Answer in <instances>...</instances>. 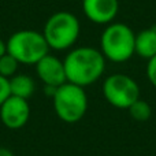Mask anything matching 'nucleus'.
<instances>
[{
	"mask_svg": "<svg viewBox=\"0 0 156 156\" xmlns=\"http://www.w3.org/2000/svg\"><path fill=\"white\" fill-rule=\"evenodd\" d=\"M18 66H19L18 60L5 52L3 56H0V76L10 80L11 77H14L16 74Z\"/></svg>",
	"mask_w": 156,
	"mask_h": 156,
	"instance_id": "nucleus-13",
	"label": "nucleus"
},
{
	"mask_svg": "<svg viewBox=\"0 0 156 156\" xmlns=\"http://www.w3.org/2000/svg\"><path fill=\"white\" fill-rule=\"evenodd\" d=\"M11 96L10 92V80L3 76H0V107L2 104Z\"/></svg>",
	"mask_w": 156,
	"mask_h": 156,
	"instance_id": "nucleus-14",
	"label": "nucleus"
},
{
	"mask_svg": "<svg viewBox=\"0 0 156 156\" xmlns=\"http://www.w3.org/2000/svg\"><path fill=\"white\" fill-rule=\"evenodd\" d=\"M119 10L118 0H82L85 16L97 25H108L115 19Z\"/></svg>",
	"mask_w": 156,
	"mask_h": 156,
	"instance_id": "nucleus-9",
	"label": "nucleus"
},
{
	"mask_svg": "<svg viewBox=\"0 0 156 156\" xmlns=\"http://www.w3.org/2000/svg\"><path fill=\"white\" fill-rule=\"evenodd\" d=\"M36 89V83L33 78L27 74H15L10 78V92L11 96H16L21 99H29Z\"/></svg>",
	"mask_w": 156,
	"mask_h": 156,
	"instance_id": "nucleus-11",
	"label": "nucleus"
},
{
	"mask_svg": "<svg viewBox=\"0 0 156 156\" xmlns=\"http://www.w3.org/2000/svg\"><path fill=\"white\" fill-rule=\"evenodd\" d=\"M136 54L147 60L156 55V27H148L136 33Z\"/></svg>",
	"mask_w": 156,
	"mask_h": 156,
	"instance_id": "nucleus-10",
	"label": "nucleus"
},
{
	"mask_svg": "<svg viewBox=\"0 0 156 156\" xmlns=\"http://www.w3.org/2000/svg\"><path fill=\"white\" fill-rule=\"evenodd\" d=\"M30 116V105L26 99L10 96L0 107V119L11 130L23 127Z\"/></svg>",
	"mask_w": 156,
	"mask_h": 156,
	"instance_id": "nucleus-7",
	"label": "nucleus"
},
{
	"mask_svg": "<svg viewBox=\"0 0 156 156\" xmlns=\"http://www.w3.org/2000/svg\"><path fill=\"white\" fill-rule=\"evenodd\" d=\"M100 51L111 62H126L136 54V33L129 25L111 22L100 38Z\"/></svg>",
	"mask_w": 156,
	"mask_h": 156,
	"instance_id": "nucleus-2",
	"label": "nucleus"
},
{
	"mask_svg": "<svg viewBox=\"0 0 156 156\" xmlns=\"http://www.w3.org/2000/svg\"><path fill=\"white\" fill-rule=\"evenodd\" d=\"M80 32V21L73 12L58 11L47 19L43 34L51 49L65 51L76 44Z\"/></svg>",
	"mask_w": 156,
	"mask_h": 156,
	"instance_id": "nucleus-3",
	"label": "nucleus"
},
{
	"mask_svg": "<svg viewBox=\"0 0 156 156\" xmlns=\"http://www.w3.org/2000/svg\"><path fill=\"white\" fill-rule=\"evenodd\" d=\"M5 52H7V44H5V41L3 40L2 37H0V56H3Z\"/></svg>",
	"mask_w": 156,
	"mask_h": 156,
	"instance_id": "nucleus-16",
	"label": "nucleus"
},
{
	"mask_svg": "<svg viewBox=\"0 0 156 156\" xmlns=\"http://www.w3.org/2000/svg\"><path fill=\"white\" fill-rule=\"evenodd\" d=\"M147 77H148L149 82L156 88V55L148 60V65H147Z\"/></svg>",
	"mask_w": 156,
	"mask_h": 156,
	"instance_id": "nucleus-15",
	"label": "nucleus"
},
{
	"mask_svg": "<svg viewBox=\"0 0 156 156\" xmlns=\"http://www.w3.org/2000/svg\"><path fill=\"white\" fill-rule=\"evenodd\" d=\"M52 103L59 119L67 123L81 121L88 110V96L85 89L71 82H65L56 89Z\"/></svg>",
	"mask_w": 156,
	"mask_h": 156,
	"instance_id": "nucleus-5",
	"label": "nucleus"
},
{
	"mask_svg": "<svg viewBox=\"0 0 156 156\" xmlns=\"http://www.w3.org/2000/svg\"><path fill=\"white\" fill-rule=\"evenodd\" d=\"M0 156H14V154H12V151H10L8 148L0 147Z\"/></svg>",
	"mask_w": 156,
	"mask_h": 156,
	"instance_id": "nucleus-17",
	"label": "nucleus"
},
{
	"mask_svg": "<svg viewBox=\"0 0 156 156\" xmlns=\"http://www.w3.org/2000/svg\"><path fill=\"white\" fill-rule=\"evenodd\" d=\"M67 82L78 86L92 85L99 81L105 70V58L100 49L78 47L67 54L63 60Z\"/></svg>",
	"mask_w": 156,
	"mask_h": 156,
	"instance_id": "nucleus-1",
	"label": "nucleus"
},
{
	"mask_svg": "<svg viewBox=\"0 0 156 156\" xmlns=\"http://www.w3.org/2000/svg\"><path fill=\"white\" fill-rule=\"evenodd\" d=\"M103 94L111 105L127 110L140 99V88L132 77L118 73L105 78L103 83Z\"/></svg>",
	"mask_w": 156,
	"mask_h": 156,
	"instance_id": "nucleus-6",
	"label": "nucleus"
},
{
	"mask_svg": "<svg viewBox=\"0 0 156 156\" xmlns=\"http://www.w3.org/2000/svg\"><path fill=\"white\" fill-rule=\"evenodd\" d=\"M7 54L14 56L19 65H36L48 55L49 47L43 33L25 29L15 32L7 40Z\"/></svg>",
	"mask_w": 156,
	"mask_h": 156,
	"instance_id": "nucleus-4",
	"label": "nucleus"
},
{
	"mask_svg": "<svg viewBox=\"0 0 156 156\" xmlns=\"http://www.w3.org/2000/svg\"><path fill=\"white\" fill-rule=\"evenodd\" d=\"M127 111H129L130 116L137 122L148 121V119L151 118V114H152L151 105H149L145 100H141V99H138L137 101L133 103V104L127 108Z\"/></svg>",
	"mask_w": 156,
	"mask_h": 156,
	"instance_id": "nucleus-12",
	"label": "nucleus"
},
{
	"mask_svg": "<svg viewBox=\"0 0 156 156\" xmlns=\"http://www.w3.org/2000/svg\"><path fill=\"white\" fill-rule=\"evenodd\" d=\"M37 76L44 83V86H54L59 88L65 82H67L63 60L58 59L54 55H45L43 59L36 63Z\"/></svg>",
	"mask_w": 156,
	"mask_h": 156,
	"instance_id": "nucleus-8",
	"label": "nucleus"
}]
</instances>
